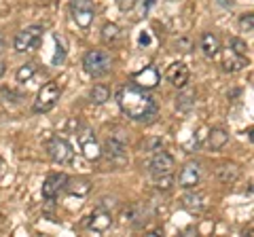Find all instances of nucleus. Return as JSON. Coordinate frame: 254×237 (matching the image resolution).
<instances>
[{"mask_svg": "<svg viewBox=\"0 0 254 237\" xmlns=\"http://www.w3.org/2000/svg\"><path fill=\"white\" fill-rule=\"evenodd\" d=\"M119 106L133 121H153L159 110L157 100L150 96V91L136 83L125 85L119 91Z\"/></svg>", "mask_w": 254, "mask_h": 237, "instance_id": "nucleus-1", "label": "nucleus"}, {"mask_svg": "<svg viewBox=\"0 0 254 237\" xmlns=\"http://www.w3.org/2000/svg\"><path fill=\"white\" fill-rule=\"evenodd\" d=\"M83 68L89 76H104L113 68V55L106 49H91L85 53Z\"/></svg>", "mask_w": 254, "mask_h": 237, "instance_id": "nucleus-2", "label": "nucleus"}, {"mask_svg": "<svg viewBox=\"0 0 254 237\" xmlns=\"http://www.w3.org/2000/svg\"><path fill=\"white\" fill-rule=\"evenodd\" d=\"M60 85L55 81H49L45 83L41 89H38V96L34 100V113H49L51 108H55V104H58L60 100Z\"/></svg>", "mask_w": 254, "mask_h": 237, "instance_id": "nucleus-3", "label": "nucleus"}, {"mask_svg": "<svg viewBox=\"0 0 254 237\" xmlns=\"http://www.w3.org/2000/svg\"><path fill=\"white\" fill-rule=\"evenodd\" d=\"M43 32H45V30L41 26H28V28H23L21 32H17V36H15V41H13L15 51H19V53L34 51L36 47L41 45V41H43Z\"/></svg>", "mask_w": 254, "mask_h": 237, "instance_id": "nucleus-4", "label": "nucleus"}, {"mask_svg": "<svg viewBox=\"0 0 254 237\" xmlns=\"http://www.w3.org/2000/svg\"><path fill=\"white\" fill-rule=\"evenodd\" d=\"M106 153L110 165H115V168H121L129 161V157H127V144H125V138L121 136H108L106 140V146L102 148V155Z\"/></svg>", "mask_w": 254, "mask_h": 237, "instance_id": "nucleus-5", "label": "nucleus"}, {"mask_svg": "<svg viewBox=\"0 0 254 237\" xmlns=\"http://www.w3.org/2000/svg\"><path fill=\"white\" fill-rule=\"evenodd\" d=\"M70 13H72V19L76 21V26L89 28L95 17V4L93 0H72L70 2Z\"/></svg>", "mask_w": 254, "mask_h": 237, "instance_id": "nucleus-6", "label": "nucleus"}, {"mask_svg": "<svg viewBox=\"0 0 254 237\" xmlns=\"http://www.w3.org/2000/svg\"><path fill=\"white\" fill-rule=\"evenodd\" d=\"M47 151H49V157H51V159H53L55 163H60V165L72 163V159H74L72 144H70L66 138H60V136H55V138L49 142Z\"/></svg>", "mask_w": 254, "mask_h": 237, "instance_id": "nucleus-7", "label": "nucleus"}, {"mask_svg": "<svg viewBox=\"0 0 254 237\" xmlns=\"http://www.w3.org/2000/svg\"><path fill=\"white\" fill-rule=\"evenodd\" d=\"M176 163H174V157L165 151H157L148 161V172L153 176H165V174H172Z\"/></svg>", "mask_w": 254, "mask_h": 237, "instance_id": "nucleus-8", "label": "nucleus"}, {"mask_svg": "<svg viewBox=\"0 0 254 237\" xmlns=\"http://www.w3.org/2000/svg\"><path fill=\"white\" fill-rule=\"evenodd\" d=\"M78 142H81L83 155L89 161H98L102 157V146H100V142H98V138H95V133L91 129H81V133H78Z\"/></svg>", "mask_w": 254, "mask_h": 237, "instance_id": "nucleus-9", "label": "nucleus"}, {"mask_svg": "<svg viewBox=\"0 0 254 237\" xmlns=\"http://www.w3.org/2000/svg\"><path fill=\"white\" fill-rule=\"evenodd\" d=\"M201 180V165L197 161H189L182 165V170L178 174V186L182 188H195Z\"/></svg>", "mask_w": 254, "mask_h": 237, "instance_id": "nucleus-10", "label": "nucleus"}, {"mask_svg": "<svg viewBox=\"0 0 254 237\" xmlns=\"http://www.w3.org/2000/svg\"><path fill=\"white\" fill-rule=\"evenodd\" d=\"M113 223H115L113 214L104 208H98L89 218H87V229H89V231H95V233H104L113 227Z\"/></svg>", "mask_w": 254, "mask_h": 237, "instance_id": "nucleus-11", "label": "nucleus"}, {"mask_svg": "<svg viewBox=\"0 0 254 237\" xmlns=\"http://www.w3.org/2000/svg\"><path fill=\"white\" fill-rule=\"evenodd\" d=\"M180 205L189 212V214H201V212L205 210V205H208V201H205V195L203 193L190 191L187 195H182Z\"/></svg>", "mask_w": 254, "mask_h": 237, "instance_id": "nucleus-12", "label": "nucleus"}, {"mask_svg": "<svg viewBox=\"0 0 254 237\" xmlns=\"http://www.w3.org/2000/svg\"><path fill=\"white\" fill-rule=\"evenodd\" d=\"M66 180H68L66 174H51V176H47V180L43 182V197L45 199H53V197H58L60 191H64Z\"/></svg>", "mask_w": 254, "mask_h": 237, "instance_id": "nucleus-13", "label": "nucleus"}, {"mask_svg": "<svg viewBox=\"0 0 254 237\" xmlns=\"http://www.w3.org/2000/svg\"><path fill=\"white\" fill-rule=\"evenodd\" d=\"M146 208L142 203H131L123 210V223L129 227H142L146 223Z\"/></svg>", "mask_w": 254, "mask_h": 237, "instance_id": "nucleus-14", "label": "nucleus"}, {"mask_svg": "<svg viewBox=\"0 0 254 237\" xmlns=\"http://www.w3.org/2000/svg\"><path fill=\"white\" fill-rule=\"evenodd\" d=\"M165 78H168L174 87H185L189 83V78H190V72H189V68L185 64L176 61V64H172L168 70H165Z\"/></svg>", "mask_w": 254, "mask_h": 237, "instance_id": "nucleus-15", "label": "nucleus"}, {"mask_svg": "<svg viewBox=\"0 0 254 237\" xmlns=\"http://www.w3.org/2000/svg\"><path fill=\"white\" fill-rule=\"evenodd\" d=\"M248 66V59H246V55H237L235 51L227 49L222 53V68L227 70V72H240Z\"/></svg>", "mask_w": 254, "mask_h": 237, "instance_id": "nucleus-16", "label": "nucleus"}, {"mask_svg": "<svg viewBox=\"0 0 254 237\" xmlns=\"http://www.w3.org/2000/svg\"><path fill=\"white\" fill-rule=\"evenodd\" d=\"M199 47H201V53H203L208 59H214V58H216V55L220 53V41H218V36L212 34V32H205V34L201 36Z\"/></svg>", "mask_w": 254, "mask_h": 237, "instance_id": "nucleus-17", "label": "nucleus"}, {"mask_svg": "<svg viewBox=\"0 0 254 237\" xmlns=\"http://www.w3.org/2000/svg\"><path fill=\"white\" fill-rule=\"evenodd\" d=\"M133 83L140 85V87H144V89H150V87H155L159 83V72H157V68L153 66H146L142 72L138 74H133Z\"/></svg>", "mask_w": 254, "mask_h": 237, "instance_id": "nucleus-18", "label": "nucleus"}, {"mask_svg": "<svg viewBox=\"0 0 254 237\" xmlns=\"http://www.w3.org/2000/svg\"><path fill=\"white\" fill-rule=\"evenodd\" d=\"M64 188L70 193V195H76V197H85L87 193L91 191V182L87 178H68Z\"/></svg>", "mask_w": 254, "mask_h": 237, "instance_id": "nucleus-19", "label": "nucleus"}, {"mask_svg": "<svg viewBox=\"0 0 254 237\" xmlns=\"http://www.w3.org/2000/svg\"><path fill=\"white\" fill-rule=\"evenodd\" d=\"M227 142H229V133L225 129H210L208 140H205V146H208L210 151H220Z\"/></svg>", "mask_w": 254, "mask_h": 237, "instance_id": "nucleus-20", "label": "nucleus"}, {"mask_svg": "<svg viewBox=\"0 0 254 237\" xmlns=\"http://www.w3.org/2000/svg\"><path fill=\"white\" fill-rule=\"evenodd\" d=\"M216 176L220 182H225V184H231L237 180V176H240V168H237L235 163H222L220 168L216 170Z\"/></svg>", "mask_w": 254, "mask_h": 237, "instance_id": "nucleus-21", "label": "nucleus"}, {"mask_svg": "<svg viewBox=\"0 0 254 237\" xmlns=\"http://www.w3.org/2000/svg\"><path fill=\"white\" fill-rule=\"evenodd\" d=\"M108 98H110V91L106 85H93V89L89 91V100L93 104H104V102H108Z\"/></svg>", "mask_w": 254, "mask_h": 237, "instance_id": "nucleus-22", "label": "nucleus"}, {"mask_svg": "<svg viewBox=\"0 0 254 237\" xmlns=\"http://www.w3.org/2000/svg\"><path fill=\"white\" fill-rule=\"evenodd\" d=\"M36 64L34 61H28V64H23L19 70H17V74H15V78H17V83H28L32 81V76L36 74Z\"/></svg>", "mask_w": 254, "mask_h": 237, "instance_id": "nucleus-23", "label": "nucleus"}, {"mask_svg": "<svg viewBox=\"0 0 254 237\" xmlns=\"http://www.w3.org/2000/svg\"><path fill=\"white\" fill-rule=\"evenodd\" d=\"M119 34H121V30H119L117 23H106V26L102 28V41H104L106 45L115 43L119 38Z\"/></svg>", "mask_w": 254, "mask_h": 237, "instance_id": "nucleus-24", "label": "nucleus"}, {"mask_svg": "<svg viewBox=\"0 0 254 237\" xmlns=\"http://www.w3.org/2000/svg\"><path fill=\"white\" fill-rule=\"evenodd\" d=\"M195 91H185V93H180L178 96V102H176V106L180 108V110H190L195 106Z\"/></svg>", "mask_w": 254, "mask_h": 237, "instance_id": "nucleus-25", "label": "nucleus"}, {"mask_svg": "<svg viewBox=\"0 0 254 237\" xmlns=\"http://www.w3.org/2000/svg\"><path fill=\"white\" fill-rule=\"evenodd\" d=\"M153 178H155V186L161 188V191H168V188H172V184H174L172 174H165V176H153Z\"/></svg>", "mask_w": 254, "mask_h": 237, "instance_id": "nucleus-26", "label": "nucleus"}, {"mask_svg": "<svg viewBox=\"0 0 254 237\" xmlns=\"http://www.w3.org/2000/svg\"><path fill=\"white\" fill-rule=\"evenodd\" d=\"M240 28H242V32H252V30H254V17H252V13L242 15Z\"/></svg>", "mask_w": 254, "mask_h": 237, "instance_id": "nucleus-27", "label": "nucleus"}, {"mask_svg": "<svg viewBox=\"0 0 254 237\" xmlns=\"http://www.w3.org/2000/svg\"><path fill=\"white\" fill-rule=\"evenodd\" d=\"M231 51H235L237 55H246L248 53V45H246L242 38H233L231 41Z\"/></svg>", "mask_w": 254, "mask_h": 237, "instance_id": "nucleus-28", "label": "nucleus"}, {"mask_svg": "<svg viewBox=\"0 0 254 237\" xmlns=\"http://www.w3.org/2000/svg\"><path fill=\"white\" fill-rule=\"evenodd\" d=\"M55 43H58V53H55V58H53V64H60V61L66 58V49H64V45H62V38H60V36H55Z\"/></svg>", "mask_w": 254, "mask_h": 237, "instance_id": "nucleus-29", "label": "nucleus"}, {"mask_svg": "<svg viewBox=\"0 0 254 237\" xmlns=\"http://www.w3.org/2000/svg\"><path fill=\"white\" fill-rule=\"evenodd\" d=\"M190 47H193V45H190V41H189V38H178V41H176V49L178 51H190Z\"/></svg>", "mask_w": 254, "mask_h": 237, "instance_id": "nucleus-30", "label": "nucleus"}, {"mask_svg": "<svg viewBox=\"0 0 254 237\" xmlns=\"http://www.w3.org/2000/svg\"><path fill=\"white\" fill-rule=\"evenodd\" d=\"M136 4V0H119V6H121L123 11H127V9H131V6Z\"/></svg>", "mask_w": 254, "mask_h": 237, "instance_id": "nucleus-31", "label": "nucleus"}]
</instances>
